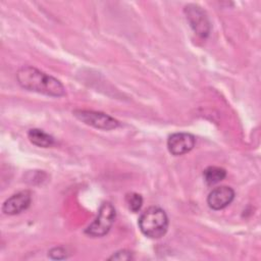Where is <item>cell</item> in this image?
<instances>
[{
  "instance_id": "cell-1",
  "label": "cell",
  "mask_w": 261,
  "mask_h": 261,
  "mask_svg": "<svg viewBox=\"0 0 261 261\" xmlns=\"http://www.w3.org/2000/svg\"><path fill=\"white\" fill-rule=\"evenodd\" d=\"M19 86L25 90L37 92L52 97L65 95L63 85L55 77L33 66H22L16 73Z\"/></svg>"
},
{
  "instance_id": "cell-2",
  "label": "cell",
  "mask_w": 261,
  "mask_h": 261,
  "mask_svg": "<svg viewBox=\"0 0 261 261\" xmlns=\"http://www.w3.org/2000/svg\"><path fill=\"white\" fill-rule=\"evenodd\" d=\"M139 227L148 238L159 239L163 237L168 228V218L165 211L156 206L149 207L141 214Z\"/></svg>"
},
{
  "instance_id": "cell-3",
  "label": "cell",
  "mask_w": 261,
  "mask_h": 261,
  "mask_svg": "<svg viewBox=\"0 0 261 261\" xmlns=\"http://www.w3.org/2000/svg\"><path fill=\"white\" fill-rule=\"evenodd\" d=\"M115 216L116 212L113 205L109 202L102 203L96 218L85 229V233L92 238H99L105 236L114 223Z\"/></svg>"
},
{
  "instance_id": "cell-4",
  "label": "cell",
  "mask_w": 261,
  "mask_h": 261,
  "mask_svg": "<svg viewBox=\"0 0 261 261\" xmlns=\"http://www.w3.org/2000/svg\"><path fill=\"white\" fill-rule=\"evenodd\" d=\"M73 115L82 122L100 129H113L119 125L118 120L99 111L93 110H74Z\"/></svg>"
},
{
  "instance_id": "cell-5",
  "label": "cell",
  "mask_w": 261,
  "mask_h": 261,
  "mask_svg": "<svg viewBox=\"0 0 261 261\" xmlns=\"http://www.w3.org/2000/svg\"><path fill=\"white\" fill-rule=\"evenodd\" d=\"M187 20L194 32L202 38H206L210 32V23L206 12L196 4H189L185 7Z\"/></svg>"
},
{
  "instance_id": "cell-6",
  "label": "cell",
  "mask_w": 261,
  "mask_h": 261,
  "mask_svg": "<svg viewBox=\"0 0 261 261\" xmlns=\"http://www.w3.org/2000/svg\"><path fill=\"white\" fill-rule=\"evenodd\" d=\"M196 143L194 135L189 133H174L168 137L167 149L174 156L184 155L190 152Z\"/></svg>"
},
{
  "instance_id": "cell-7",
  "label": "cell",
  "mask_w": 261,
  "mask_h": 261,
  "mask_svg": "<svg viewBox=\"0 0 261 261\" xmlns=\"http://www.w3.org/2000/svg\"><path fill=\"white\" fill-rule=\"evenodd\" d=\"M32 202V194L29 191H20L8 199L2 205V211L7 215H15L27 210Z\"/></svg>"
},
{
  "instance_id": "cell-8",
  "label": "cell",
  "mask_w": 261,
  "mask_h": 261,
  "mask_svg": "<svg viewBox=\"0 0 261 261\" xmlns=\"http://www.w3.org/2000/svg\"><path fill=\"white\" fill-rule=\"evenodd\" d=\"M234 198V192L230 187L221 186L213 189L208 197L207 204L213 210H221L228 206Z\"/></svg>"
},
{
  "instance_id": "cell-9",
  "label": "cell",
  "mask_w": 261,
  "mask_h": 261,
  "mask_svg": "<svg viewBox=\"0 0 261 261\" xmlns=\"http://www.w3.org/2000/svg\"><path fill=\"white\" fill-rule=\"evenodd\" d=\"M28 137H29L31 143L38 147L49 148V147L53 146V144H54L53 137L39 128L30 129L28 133Z\"/></svg>"
},
{
  "instance_id": "cell-10",
  "label": "cell",
  "mask_w": 261,
  "mask_h": 261,
  "mask_svg": "<svg viewBox=\"0 0 261 261\" xmlns=\"http://www.w3.org/2000/svg\"><path fill=\"white\" fill-rule=\"evenodd\" d=\"M226 176L225 169L218 166H209L203 171V177L207 185L212 186L218 184Z\"/></svg>"
},
{
  "instance_id": "cell-11",
  "label": "cell",
  "mask_w": 261,
  "mask_h": 261,
  "mask_svg": "<svg viewBox=\"0 0 261 261\" xmlns=\"http://www.w3.org/2000/svg\"><path fill=\"white\" fill-rule=\"evenodd\" d=\"M125 203L132 212H139L143 205V198L138 193H128L125 196Z\"/></svg>"
},
{
  "instance_id": "cell-12",
  "label": "cell",
  "mask_w": 261,
  "mask_h": 261,
  "mask_svg": "<svg viewBox=\"0 0 261 261\" xmlns=\"http://www.w3.org/2000/svg\"><path fill=\"white\" fill-rule=\"evenodd\" d=\"M49 257L51 259H57V260H60V259H64L67 257V254H66V251L65 249L61 248V247H55L53 249H51L49 251Z\"/></svg>"
},
{
  "instance_id": "cell-13",
  "label": "cell",
  "mask_w": 261,
  "mask_h": 261,
  "mask_svg": "<svg viewBox=\"0 0 261 261\" xmlns=\"http://www.w3.org/2000/svg\"><path fill=\"white\" fill-rule=\"evenodd\" d=\"M130 259H133V254L127 250L117 251L109 258V260H130Z\"/></svg>"
}]
</instances>
